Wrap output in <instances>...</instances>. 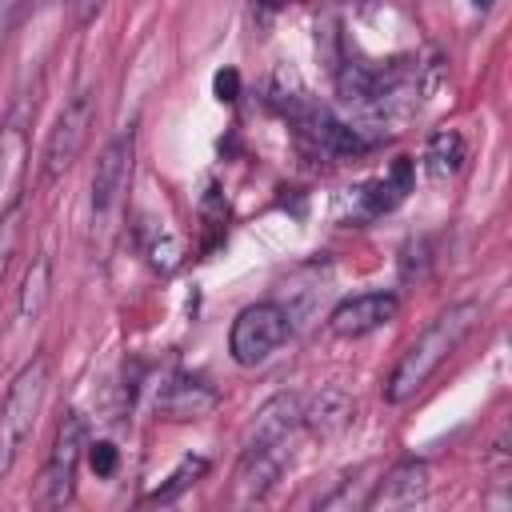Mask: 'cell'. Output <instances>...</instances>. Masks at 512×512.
Wrapping results in <instances>:
<instances>
[{
  "instance_id": "cell-1",
  "label": "cell",
  "mask_w": 512,
  "mask_h": 512,
  "mask_svg": "<svg viewBox=\"0 0 512 512\" xmlns=\"http://www.w3.org/2000/svg\"><path fill=\"white\" fill-rule=\"evenodd\" d=\"M304 428V404L300 396H272L268 404H260L244 448H240V464L232 476V504H260L268 500V492L276 488L280 472L292 460V440Z\"/></svg>"
},
{
  "instance_id": "cell-2",
  "label": "cell",
  "mask_w": 512,
  "mask_h": 512,
  "mask_svg": "<svg viewBox=\"0 0 512 512\" xmlns=\"http://www.w3.org/2000/svg\"><path fill=\"white\" fill-rule=\"evenodd\" d=\"M476 324H480V304H476V300L448 304L440 316H432L428 328L400 352L396 368L388 372V380H384V400H388V404L412 400V396L436 376V368L472 336Z\"/></svg>"
},
{
  "instance_id": "cell-3",
  "label": "cell",
  "mask_w": 512,
  "mask_h": 512,
  "mask_svg": "<svg viewBox=\"0 0 512 512\" xmlns=\"http://www.w3.org/2000/svg\"><path fill=\"white\" fill-rule=\"evenodd\" d=\"M48 396V356H32L8 384L0 400V476L16 464L24 440L36 428V416Z\"/></svg>"
},
{
  "instance_id": "cell-4",
  "label": "cell",
  "mask_w": 512,
  "mask_h": 512,
  "mask_svg": "<svg viewBox=\"0 0 512 512\" xmlns=\"http://www.w3.org/2000/svg\"><path fill=\"white\" fill-rule=\"evenodd\" d=\"M96 96H100L96 84H80L64 100V108H60L48 140H44V152H40V180L44 184H56L80 160V152L96 128Z\"/></svg>"
},
{
  "instance_id": "cell-5",
  "label": "cell",
  "mask_w": 512,
  "mask_h": 512,
  "mask_svg": "<svg viewBox=\"0 0 512 512\" xmlns=\"http://www.w3.org/2000/svg\"><path fill=\"white\" fill-rule=\"evenodd\" d=\"M84 452H88V420L80 412H64L40 480V508H64L76 496V472Z\"/></svg>"
},
{
  "instance_id": "cell-6",
  "label": "cell",
  "mask_w": 512,
  "mask_h": 512,
  "mask_svg": "<svg viewBox=\"0 0 512 512\" xmlns=\"http://www.w3.org/2000/svg\"><path fill=\"white\" fill-rule=\"evenodd\" d=\"M288 340V312L272 300H260V304H248L236 320H232V332H228V352L236 364L244 368H256L264 364L280 344Z\"/></svg>"
},
{
  "instance_id": "cell-7",
  "label": "cell",
  "mask_w": 512,
  "mask_h": 512,
  "mask_svg": "<svg viewBox=\"0 0 512 512\" xmlns=\"http://www.w3.org/2000/svg\"><path fill=\"white\" fill-rule=\"evenodd\" d=\"M132 156H136V128L116 132V136L100 148L96 172H92V216H96V220H104V216L116 208L120 192L128 188Z\"/></svg>"
},
{
  "instance_id": "cell-8",
  "label": "cell",
  "mask_w": 512,
  "mask_h": 512,
  "mask_svg": "<svg viewBox=\"0 0 512 512\" xmlns=\"http://www.w3.org/2000/svg\"><path fill=\"white\" fill-rule=\"evenodd\" d=\"M284 112L300 124V132H304L308 140H316V144H320L324 152H332V156H356V152L368 148V140L360 136V128L336 120L328 108H320V104L308 100L304 92H296V96L284 104Z\"/></svg>"
},
{
  "instance_id": "cell-9",
  "label": "cell",
  "mask_w": 512,
  "mask_h": 512,
  "mask_svg": "<svg viewBox=\"0 0 512 512\" xmlns=\"http://www.w3.org/2000/svg\"><path fill=\"white\" fill-rule=\"evenodd\" d=\"M24 172H28V116L12 108L0 124V216L20 208Z\"/></svg>"
},
{
  "instance_id": "cell-10",
  "label": "cell",
  "mask_w": 512,
  "mask_h": 512,
  "mask_svg": "<svg viewBox=\"0 0 512 512\" xmlns=\"http://www.w3.org/2000/svg\"><path fill=\"white\" fill-rule=\"evenodd\" d=\"M396 312H400V300L392 292H360V296H348L332 308L328 328L344 340H356V336H368V332L392 324Z\"/></svg>"
},
{
  "instance_id": "cell-11",
  "label": "cell",
  "mask_w": 512,
  "mask_h": 512,
  "mask_svg": "<svg viewBox=\"0 0 512 512\" xmlns=\"http://www.w3.org/2000/svg\"><path fill=\"white\" fill-rule=\"evenodd\" d=\"M216 404H220V392L212 384H204L200 376H184V372L168 376L156 392V412L164 420H200Z\"/></svg>"
},
{
  "instance_id": "cell-12",
  "label": "cell",
  "mask_w": 512,
  "mask_h": 512,
  "mask_svg": "<svg viewBox=\"0 0 512 512\" xmlns=\"http://www.w3.org/2000/svg\"><path fill=\"white\" fill-rule=\"evenodd\" d=\"M428 464L424 460H400L388 468L384 480H376V492L368 496V508H416L428 500Z\"/></svg>"
},
{
  "instance_id": "cell-13",
  "label": "cell",
  "mask_w": 512,
  "mask_h": 512,
  "mask_svg": "<svg viewBox=\"0 0 512 512\" xmlns=\"http://www.w3.org/2000/svg\"><path fill=\"white\" fill-rule=\"evenodd\" d=\"M408 184H412V164L408 160H396L384 180H372V184H364V188L352 192V204H356L352 220H376V216H384L388 208H396L404 200Z\"/></svg>"
},
{
  "instance_id": "cell-14",
  "label": "cell",
  "mask_w": 512,
  "mask_h": 512,
  "mask_svg": "<svg viewBox=\"0 0 512 512\" xmlns=\"http://www.w3.org/2000/svg\"><path fill=\"white\" fill-rule=\"evenodd\" d=\"M464 160H468V140H464V132H456V128L432 132L428 144H424V156H420L428 180H448V176H456Z\"/></svg>"
},
{
  "instance_id": "cell-15",
  "label": "cell",
  "mask_w": 512,
  "mask_h": 512,
  "mask_svg": "<svg viewBox=\"0 0 512 512\" xmlns=\"http://www.w3.org/2000/svg\"><path fill=\"white\" fill-rule=\"evenodd\" d=\"M48 292H52V260L40 252V256L28 264L24 280H20V296H16L20 320H36V316L44 312V304H48Z\"/></svg>"
},
{
  "instance_id": "cell-16",
  "label": "cell",
  "mask_w": 512,
  "mask_h": 512,
  "mask_svg": "<svg viewBox=\"0 0 512 512\" xmlns=\"http://www.w3.org/2000/svg\"><path fill=\"white\" fill-rule=\"evenodd\" d=\"M204 472H208V460H204V456H184V460L176 464V472H172L160 488H152L144 500H148V504H172V500H176L180 492H188Z\"/></svg>"
},
{
  "instance_id": "cell-17",
  "label": "cell",
  "mask_w": 512,
  "mask_h": 512,
  "mask_svg": "<svg viewBox=\"0 0 512 512\" xmlns=\"http://www.w3.org/2000/svg\"><path fill=\"white\" fill-rule=\"evenodd\" d=\"M348 420H352V404H348L340 392H324V396L316 400V408L304 412V424H312L316 432H340Z\"/></svg>"
},
{
  "instance_id": "cell-18",
  "label": "cell",
  "mask_w": 512,
  "mask_h": 512,
  "mask_svg": "<svg viewBox=\"0 0 512 512\" xmlns=\"http://www.w3.org/2000/svg\"><path fill=\"white\" fill-rule=\"evenodd\" d=\"M368 484L372 480H340V488L328 492V496H320L316 508H348V512H360V508H368V496H372Z\"/></svg>"
},
{
  "instance_id": "cell-19",
  "label": "cell",
  "mask_w": 512,
  "mask_h": 512,
  "mask_svg": "<svg viewBox=\"0 0 512 512\" xmlns=\"http://www.w3.org/2000/svg\"><path fill=\"white\" fill-rule=\"evenodd\" d=\"M16 244H20V208L0 216V284H4V272H8V264L16 256Z\"/></svg>"
},
{
  "instance_id": "cell-20",
  "label": "cell",
  "mask_w": 512,
  "mask_h": 512,
  "mask_svg": "<svg viewBox=\"0 0 512 512\" xmlns=\"http://www.w3.org/2000/svg\"><path fill=\"white\" fill-rule=\"evenodd\" d=\"M84 456L92 460L96 476H112V472H116V464H120L116 444H108V440H100V444H92V440H88V452H84Z\"/></svg>"
},
{
  "instance_id": "cell-21",
  "label": "cell",
  "mask_w": 512,
  "mask_h": 512,
  "mask_svg": "<svg viewBox=\"0 0 512 512\" xmlns=\"http://www.w3.org/2000/svg\"><path fill=\"white\" fill-rule=\"evenodd\" d=\"M28 4H32V0H0V48H4L8 36L16 32V24H20V16L28 12Z\"/></svg>"
},
{
  "instance_id": "cell-22",
  "label": "cell",
  "mask_w": 512,
  "mask_h": 512,
  "mask_svg": "<svg viewBox=\"0 0 512 512\" xmlns=\"http://www.w3.org/2000/svg\"><path fill=\"white\" fill-rule=\"evenodd\" d=\"M236 88V72H220L216 76V92H220V100H224V92H232Z\"/></svg>"
},
{
  "instance_id": "cell-23",
  "label": "cell",
  "mask_w": 512,
  "mask_h": 512,
  "mask_svg": "<svg viewBox=\"0 0 512 512\" xmlns=\"http://www.w3.org/2000/svg\"><path fill=\"white\" fill-rule=\"evenodd\" d=\"M472 4H480V8H488V4H492V0H472Z\"/></svg>"
}]
</instances>
